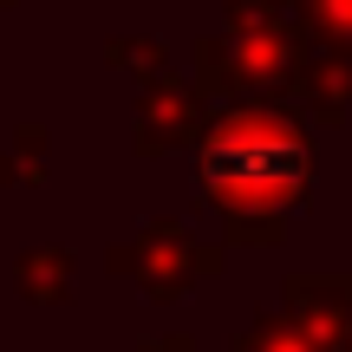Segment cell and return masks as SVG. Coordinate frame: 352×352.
<instances>
[{
    "mask_svg": "<svg viewBox=\"0 0 352 352\" xmlns=\"http://www.w3.org/2000/svg\"><path fill=\"white\" fill-rule=\"evenodd\" d=\"M202 176L241 202H294L307 183V144L280 118H235L202 144Z\"/></svg>",
    "mask_w": 352,
    "mask_h": 352,
    "instance_id": "6da1fadb",
    "label": "cell"
}]
</instances>
